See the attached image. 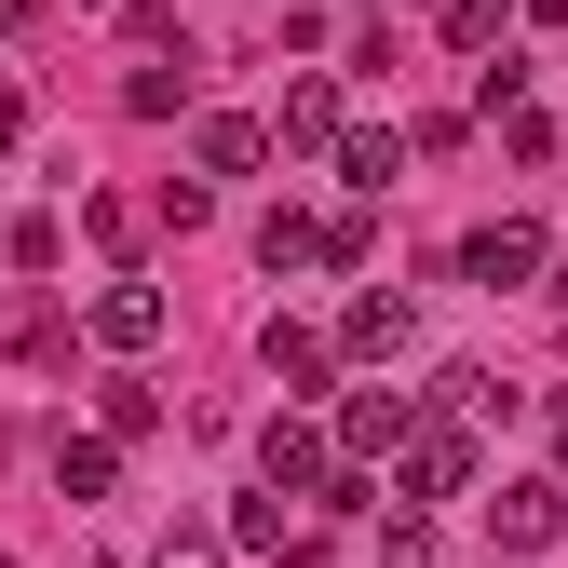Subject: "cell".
<instances>
[{
	"label": "cell",
	"instance_id": "obj_23",
	"mask_svg": "<svg viewBox=\"0 0 568 568\" xmlns=\"http://www.w3.org/2000/svg\"><path fill=\"white\" fill-rule=\"evenodd\" d=\"M528 14H541V28H568V0H528Z\"/></svg>",
	"mask_w": 568,
	"mask_h": 568
},
{
	"label": "cell",
	"instance_id": "obj_11",
	"mask_svg": "<svg viewBox=\"0 0 568 568\" xmlns=\"http://www.w3.org/2000/svg\"><path fill=\"white\" fill-rule=\"evenodd\" d=\"M257 163H271V122H244V109L203 122V176H257Z\"/></svg>",
	"mask_w": 568,
	"mask_h": 568
},
{
	"label": "cell",
	"instance_id": "obj_13",
	"mask_svg": "<svg viewBox=\"0 0 568 568\" xmlns=\"http://www.w3.org/2000/svg\"><path fill=\"white\" fill-rule=\"evenodd\" d=\"M338 352H406V298L393 284H366V298L338 312Z\"/></svg>",
	"mask_w": 568,
	"mask_h": 568
},
{
	"label": "cell",
	"instance_id": "obj_17",
	"mask_svg": "<svg viewBox=\"0 0 568 568\" xmlns=\"http://www.w3.org/2000/svg\"><path fill=\"white\" fill-rule=\"evenodd\" d=\"M434 28H447V54H487V41H501V0H447Z\"/></svg>",
	"mask_w": 568,
	"mask_h": 568
},
{
	"label": "cell",
	"instance_id": "obj_10",
	"mask_svg": "<svg viewBox=\"0 0 568 568\" xmlns=\"http://www.w3.org/2000/svg\"><path fill=\"white\" fill-rule=\"evenodd\" d=\"M338 176H352V203H379V190L406 176V135H379V122H366V135H338Z\"/></svg>",
	"mask_w": 568,
	"mask_h": 568
},
{
	"label": "cell",
	"instance_id": "obj_6",
	"mask_svg": "<svg viewBox=\"0 0 568 568\" xmlns=\"http://www.w3.org/2000/svg\"><path fill=\"white\" fill-rule=\"evenodd\" d=\"M555 528H568V487H555V474H515L501 501H487V541H501V555H541Z\"/></svg>",
	"mask_w": 568,
	"mask_h": 568
},
{
	"label": "cell",
	"instance_id": "obj_5",
	"mask_svg": "<svg viewBox=\"0 0 568 568\" xmlns=\"http://www.w3.org/2000/svg\"><path fill=\"white\" fill-rule=\"evenodd\" d=\"M82 338H95V352H150V338H163V284L109 271V284H95V312H82Z\"/></svg>",
	"mask_w": 568,
	"mask_h": 568
},
{
	"label": "cell",
	"instance_id": "obj_4",
	"mask_svg": "<svg viewBox=\"0 0 568 568\" xmlns=\"http://www.w3.org/2000/svg\"><path fill=\"white\" fill-rule=\"evenodd\" d=\"M406 434H419V393H352V406H338V434H325V447H338L352 474H366V460H393Z\"/></svg>",
	"mask_w": 568,
	"mask_h": 568
},
{
	"label": "cell",
	"instance_id": "obj_25",
	"mask_svg": "<svg viewBox=\"0 0 568 568\" xmlns=\"http://www.w3.org/2000/svg\"><path fill=\"white\" fill-rule=\"evenodd\" d=\"M95 568H135V555H95Z\"/></svg>",
	"mask_w": 568,
	"mask_h": 568
},
{
	"label": "cell",
	"instance_id": "obj_3",
	"mask_svg": "<svg viewBox=\"0 0 568 568\" xmlns=\"http://www.w3.org/2000/svg\"><path fill=\"white\" fill-rule=\"evenodd\" d=\"M555 271V244L528 231V217H487V231H460V284H487V298H501V284H541Z\"/></svg>",
	"mask_w": 568,
	"mask_h": 568
},
{
	"label": "cell",
	"instance_id": "obj_2",
	"mask_svg": "<svg viewBox=\"0 0 568 568\" xmlns=\"http://www.w3.org/2000/svg\"><path fill=\"white\" fill-rule=\"evenodd\" d=\"M393 487H406V501H460V487H474V434H460V419H419V434L393 447Z\"/></svg>",
	"mask_w": 568,
	"mask_h": 568
},
{
	"label": "cell",
	"instance_id": "obj_26",
	"mask_svg": "<svg viewBox=\"0 0 568 568\" xmlns=\"http://www.w3.org/2000/svg\"><path fill=\"white\" fill-rule=\"evenodd\" d=\"M0 568H14V555H0Z\"/></svg>",
	"mask_w": 568,
	"mask_h": 568
},
{
	"label": "cell",
	"instance_id": "obj_9",
	"mask_svg": "<svg viewBox=\"0 0 568 568\" xmlns=\"http://www.w3.org/2000/svg\"><path fill=\"white\" fill-rule=\"evenodd\" d=\"M109 487H122V447L109 434H68L54 447V501H109Z\"/></svg>",
	"mask_w": 568,
	"mask_h": 568
},
{
	"label": "cell",
	"instance_id": "obj_15",
	"mask_svg": "<svg viewBox=\"0 0 568 568\" xmlns=\"http://www.w3.org/2000/svg\"><path fill=\"white\" fill-rule=\"evenodd\" d=\"M122 109H135V122H176V109H190V68H135Z\"/></svg>",
	"mask_w": 568,
	"mask_h": 568
},
{
	"label": "cell",
	"instance_id": "obj_21",
	"mask_svg": "<svg viewBox=\"0 0 568 568\" xmlns=\"http://www.w3.org/2000/svg\"><path fill=\"white\" fill-rule=\"evenodd\" d=\"M14 150H28V109H14V95H0V163H14Z\"/></svg>",
	"mask_w": 568,
	"mask_h": 568
},
{
	"label": "cell",
	"instance_id": "obj_12",
	"mask_svg": "<svg viewBox=\"0 0 568 568\" xmlns=\"http://www.w3.org/2000/svg\"><path fill=\"white\" fill-rule=\"evenodd\" d=\"M312 257H325V217L271 203V217H257V271H312Z\"/></svg>",
	"mask_w": 568,
	"mask_h": 568
},
{
	"label": "cell",
	"instance_id": "obj_14",
	"mask_svg": "<svg viewBox=\"0 0 568 568\" xmlns=\"http://www.w3.org/2000/svg\"><path fill=\"white\" fill-rule=\"evenodd\" d=\"M217 541H244V555H298V515L257 487V501H231V515H217Z\"/></svg>",
	"mask_w": 568,
	"mask_h": 568
},
{
	"label": "cell",
	"instance_id": "obj_16",
	"mask_svg": "<svg viewBox=\"0 0 568 568\" xmlns=\"http://www.w3.org/2000/svg\"><path fill=\"white\" fill-rule=\"evenodd\" d=\"M217 555H231V541H217V515H176V528H163V555H150V568H217Z\"/></svg>",
	"mask_w": 568,
	"mask_h": 568
},
{
	"label": "cell",
	"instance_id": "obj_8",
	"mask_svg": "<svg viewBox=\"0 0 568 568\" xmlns=\"http://www.w3.org/2000/svg\"><path fill=\"white\" fill-rule=\"evenodd\" d=\"M271 135H284V150H338V82H284Z\"/></svg>",
	"mask_w": 568,
	"mask_h": 568
},
{
	"label": "cell",
	"instance_id": "obj_22",
	"mask_svg": "<svg viewBox=\"0 0 568 568\" xmlns=\"http://www.w3.org/2000/svg\"><path fill=\"white\" fill-rule=\"evenodd\" d=\"M555 487H568V393H555Z\"/></svg>",
	"mask_w": 568,
	"mask_h": 568
},
{
	"label": "cell",
	"instance_id": "obj_19",
	"mask_svg": "<svg viewBox=\"0 0 568 568\" xmlns=\"http://www.w3.org/2000/svg\"><path fill=\"white\" fill-rule=\"evenodd\" d=\"M135 434H163V393H135V379H122V393H109V447H135Z\"/></svg>",
	"mask_w": 568,
	"mask_h": 568
},
{
	"label": "cell",
	"instance_id": "obj_20",
	"mask_svg": "<svg viewBox=\"0 0 568 568\" xmlns=\"http://www.w3.org/2000/svg\"><path fill=\"white\" fill-rule=\"evenodd\" d=\"M379 568H434V528H419V515H393V528H379Z\"/></svg>",
	"mask_w": 568,
	"mask_h": 568
},
{
	"label": "cell",
	"instance_id": "obj_24",
	"mask_svg": "<svg viewBox=\"0 0 568 568\" xmlns=\"http://www.w3.org/2000/svg\"><path fill=\"white\" fill-rule=\"evenodd\" d=\"M0 28H28V0H0Z\"/></svg>",
	"mask_w": 568,
	"mask_h": 568
},
{
	"label": "cell",
	"instance_id": "obj_7",
	"mask_svg": "<svg viewBox=\"0 0 568 568\" xmlns=\"http://www.w3.org/2000/svg\"><path fill=\"white\" fill-rule=\"evenodd\" d=\"M257 366L284 379V406H312V393L338 379V338H325V325H284V312H271V338H257Z\"/></svg>",
	"mask_w": 568,
	"mask_h": 568
},
{
	"label": "cell",
	"instance_id": "obj_18",
	"mask_svg": "<svg viewBox=\"0 0 568 568\" xmlns=\"http://www.w3.org/2000/svg\"><path fill=\"white\" fill-rule=\"evenodd\" d=\"M366 244H379V231H366V203H338V217H325V271H366Z\"/></svg>",
	"mask_w": 568,
	"mask_h": 568
},
{
	"label": "cell",
	"instance_id": "obj_1",
	"mask_svg": "<svg viewBox=\"0 0 568 568\" xmlns=\"http://www.w3.org/2000/svg\"><path fill=\"white\" fill-rule=\"evenodd\" d=\"M257 474H271V501H312V487L338 474L325 419H298V406H284V419H257Z\"/></svg>",
	"mask_w": 568,
	"mask_h": 568
}]
</instances>
